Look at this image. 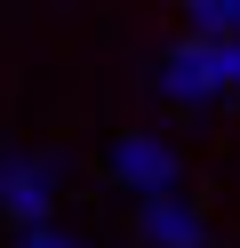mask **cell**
Wrapping results in <instances>:
<instances>
[{
	"instance_id": "cell-2",
	"label": "cell",
	"mask_w": 240,
	"mask_h": 248,
	"mask_svg": "<svg viewBox=\"0 0 240 248\" xmlns=\"http://www.w3.org/2000/svg\"><path fill=\"white\" fill-rule=\"evenodd\" d=\"M136 232H144V248H208V216L176 192L136 200Z\"/></svg>"
},
{
	"instance_id": "cell-4",
	"label": "cell",
	"mask_w": 240,
	"mask_h": 248,
	"mask_svg": "<svg viewBox=\"0 0 240 248\" xmlns=\"http://www.w3.org/2000/svg\"><path fill=\"white\" fill-rule=\"evenodd\" d=\"M160 88H168L176 104H216V56H208V40H176L168 56H160Z\"/></svg>"
},
{
	"instance_id": "cell-5",
	"label": "cell",
	"mask_w": 240,
	"mask_h": 248,
	"mask_svg": "<svg viewBox=\"0 0 240 248\" xmlns=\"http://www.w3.org/2000/svg\"><path fill=\"white\" fill-rule=\"evenodd\" d=\"M192 40H240V0H184Z\"/></svg>"
},
{
	"instance_id": "cell-1",
	"label": "cell",
	"mask_w": 240,
	"mask_h": 248,
	"mask_svg": "<svg viewBox=\"0 0 240 248\" xmlns=\"http://www.w3.org/2000/svg\"><path fill=\"white\" fill-rule=\"evenodd\" d=\"M112 176H120L128 192H136V200H152V192H176V152L160 144V136L128 128L120 144H112Z\"/></svg>"
},
{
	"instance_id": "cell-6",
	"label": "cell",
	"mask_w": 240,
	"mask_h": 248,
	"mask_svg": "<svg viewBox=\"0 0 240 248\" xmlns=\"http://www.w3.org/2000/svg\"><path fill=\"white\" fill-rule=\"evenodd\" d=\"M208 56H216V88L240 96V40H208Z\"/></svg>"
},
{
	"instance_id": "cell-7",
	"label": "cell",
	"mask_w": 240,
	"mask_h": 248,
	"mask_svg": "<svg viewBox=\"0 0 240 248\" xmlns=\"http://www.w3.org/2000/svg\"><path fill=\"white\" fill-rule=\"evenodd\" d=\"M24 248H88V240H80V232H64L56 216H48V224H24Z\"/></svg>"
},
{
	"instance_id": "cell-3",
	"label": "cell",
	"mask_w": 240,
	"mask_h": 248,
	"mask_svg": "<svg viewBox=\"0 0 240 248\" xmlns=\"http://www.w3.org/2000/svg\"><path fill=\"white\" fill-rule=\"evenodd\" d=\"M0 208L16 224H48L56 216V168L48 160H0Z\"/></svg>"
}]
</instances>
